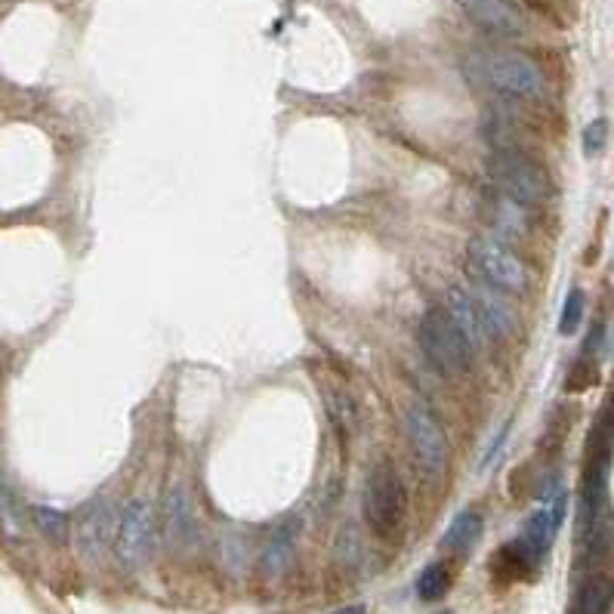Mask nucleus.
I'll return each mask as SVG.
<instances>
[{"label":"nucleus","mask_w":614,"mask_h":614,"mask_svg":"<svg viewBox=\"0 0 614 614\" xmlns=\"http://www.w3.org/2000/svg\"><path fill=\"white\" fill-rule=\"evenodd\" d=\"M466 71L479 87L510 99H540L547 93L537 62L513 50H479L466 59Z\"/></svg>","instance_id":"nucleus-1"},{"label":"nucleus","mask_w":614,"mask_h":614,"mask_svg":"<svg viewBox=\"0 0 614 614\" xmlns=\"http://www.w3.org/2000/svg\"><path fill=\"white\" fill-rule=\"evenodd\" d=\"M361 510H365V522L374 531V537L389 544V540L402 534L408 516V491L389 463L371 469L365 494H361Z\"/></svg>","instance_id":"nucleus-2"},{"label":"nucleus","mask_w":614,"mask_h":614,"mask_svg":"<svg viewBox=\"0 0 614 614\" xmlns=\"http://www.w3.org/2000/svg\"><path fill=\"white\" fill-rule=\"evenodd\" d=\"M420 346L432 368L445 377H463L473 368V343L457 328L448 309H429L420 321Z\"/></svg>","instance_id":"nucleus-3"},{"label":"nucleus","mask_w":614,"mask_h":614,"mask_svg":"<svg viewBox=\"0 0 614 614\" xmlns=\"http://www.w3.org/2000/svg\"><path fill=\"white\" fill-rule=\"evenodd\" d=\"M491 176L500 186V195L519 201L522 207H540L553 195V183H550L547 170L537 161H531L528 155L513 152V149H500L491 158Z\"/></svg>","instance_id":"nucleus-4"},{"label":"nucleus","mask_w":614,"mask_h":614,"mask_svg":"<svg viewBox=\"0 0 614 614\" xmlns=\"http://www.w3.org/2000/svg\"><path fill=\"white\" fill-rule=\"evenodd\" d=\"M466 257L469 272H476L482 284L494 287L500 294H522L528 287V272L507 244L494 238H476L469 241Z\"/></svg>","instance_id":"nucleus-5"},{"label":"nucleus","mask_w":614,"mask_h":614,"mask_svg":"<svg viewBox=\"0 0 614 614\" xmlns=\"http://www.w3.org/2000/svg\"><path fill=\"white\" fill-rule=\"evenodd\" d=\"M155 528H158V519H155V507L146 500V497H136L130 500L121 519H118V531H115V559L121 568H139L146 565L149 556H152V547H155Z\"/></svg>","instance_id":"nucleus-6"},{"label":"nucleus","mask_w":614,"mask_h":614,"mask_svg":"<svg viewBox=\"0 0 614 614\" xmlns=\"http://www.w3.org/2000/svg\"><path fill=\"white\" fill-rule=\"evenodd\" d=\"M405 426H408V439H411L420 469L429 479H439L448 466V445H445L442 423L432 417L426 405H411L405 414Z\"/></svg>","instance_id":"nucleus-7"},{"label":"nucleus","mask_w":614,"mask_h":614,"mask_svg":"<svg viewBox=\"0 0 614 614\" xmlns=\"http://www.w3.org/2000/svg\"><path fill=\"white\" fill-rule=\"evenodd\" d=\"M565 507H568V497H565V491L559 485L540 494V507L534 510V516L528 519L522 537L516 540V544L522 547V553L534 565L544 559L547 550L553 547V540H556V534H559V528L565 522Z\"/></svg>","instance_id":"nucleus-8"},{"label":"nucleus","mask_w":614,"mask_h":614,"mask_svg":"<svg viewBox=\"0 0 614 614\" xmlns=\"http://www.w3.org/2000/svg\"><path fill=\"white\" fill-rule=\"evenodd\" d=\"M115 531H118V519H115L112 503L105 497L93 500L78 519V550L87 559H99L105 547L115 544Z\"/></svg>","instance_id":"nucleus-9"},{"label":"nucleus","mask_w":614,"mask_h":614,"mask_svg":"<svg viewBox=\"0 0 614 614\" xmlns=\"http://www.w3.org/2000/svg\"><path fill=\"white\" fill-rule=\"evenodd\" d=\"M161 531L170 547H189L198 537V525H195V513L192 503L183 485H173L164 497L161 507Z\"/></svg>","instance_id":"nucleus-10"},{"label":"nucleus","mask_w":614,"mask_h":614,"mask_svg":"<svg viewBox=\"0 0 614 614\" xmlns=\"http://www.w3.org/2000/svg\"><path fill=\"white\" fill-rule=\"evenodd\" d=\"M466 16L494 38H519L525 22L510 0H460Z\"/></svg>","instance_id":"nucleus-11"},{"label":"nucleus","mask_w":614,"mask_h":614,"mask_svg":"<svg viewBox=\"0 0 614 614\" xmlns=\"http://www.w3.org/2000/svg\"><path fill=\"white\" fill-rule=\"evenodd\" d=\"M469 300H473V306H476V315L482 321L485 334H491L497 340L513 337L516 318H513L510 306L503 303L500 291H494V287H488V284H476V287H469Z\"/></svg>","instance_id":"nucleus-12"},{"label":"nucleus","mask_w":614,"mask_h":614,"mask_svg":"<svg viewBox=\"0 0 614 614\" xmlns=\"http://www.w3.org/2000/svg\"><path fill=\"white\" fill-rule=\"evenodd\" d=\"M479 537H482V516L473 513V510H466V513H460V516L448 525L442 547L451 550V553L466 556L469 550L479 544Z\"/></svg>","instance_id":"nucleus-13"},{"label":"nucleus","mask_w":614,"mask_h":614,"mask_svg":"<svg viewBox=\"0 0 614 614\" xmlns=\"http://www.w3.org/2000/svg\"><path fill=\"white\" fill-rule=\"evenodd\" d=\"M448 312L457 321V328L466 334V340L473 343V349H479L482 340H485V331H482V321L476 315L473 300H469V291H460V287H454V291L448 294Z\"/></svg>","instance_id":"nucleus-14"},{"label":"nucleus","mask_w":614,"mask_h":614,"mask_svg":"<svg viewBox=\"0 0 614 614\" xmlns=\"http://www.w3.org/2000/svg\"><path fill=\"white\" fill-rule=\"evenodd\" d=\"M494 229L500 235H522L528 232V216H525V207L513 198L503 195L497 204H494Z\"/></svg>","instance_id":"nucleus-15"},{"label":"nucleus","mask_w":614,"mask_h":614,"mask_svg":"<svg viewBox=\"0 0 614 614\" xmlns=\"http://www.w3.org/2000/svg\"><path fill=\"white\" fill-rule=\"evenodd\" d=\"M611 596H614V584L608 577H593V581L581 590V596H577L574 614H605Z\"/></svg>","instance_id":"nucleus-16"},{"label":"nucleus","mask_w":614,"mask_h":614,"mask_svg":"<svg viewBox=\"0 0 614 614\" xmlns=\"http://www.w3.org/2000/svg\"><path fill=\"white\" fill-rule=\"evenodd\" d=\"M291 556H294V531L281 528V531H275V537L269 540V547L263 553V568L269 574H278L287 562H291Z\"/></svg>","instance_id":"nucleus-17"},{"label":"nucleus","mask_w":614,"mask_h":614,"mask_svg":"<svg viewBox=\"0 0 614 614\" xmlns=\"http://www.w3.org/2000/svg\"><path fill=\"white\" fill-rule=\"evenodd\" d=\"M31 522L53 544H65L68 540V516L53 507H31Z\"/></svg>","instance_id":"nucleus-18"},{"label":"nucleus","mask_w":614,"mask_h":614,"mask_svg":"<svg viewBox=\"0 0 614 614\" xmlns=\"http://www.w3.org/2000/svg\"><path fill=\"white\" fill-rule=\"evenodd\" d=\"M451 587V574L445 571V565H429L423 568V574L417 577V593L423 602H439Z\"/></svg>","instance_id":"nucleus-19"},{"label":"nucleus","mask_w":614,"mask_h":614,"mask_svg":"<svg viewBox=\"0 0 614 614\" xmlns=\"http://www.w3.org/2000/svg\"><path fill=\"white\" fill-rule=\"evenodd\" d=\"M584 291L581 287H571V294L565 297V306H562V318H559V334L562 337H571L577 328H581V318H584Z\"/></svg>","instance_id":"nucleus-20"},{"label":"nucleus","mask_w":614,"mask_h":614,"mask_svg":"<svg viewBox=\"0 0 614 614\" xmlns=\"http://www.w3.org/2000/svg\"><path fill=\"white\" fill-rule=\"evenodd\" d=\"M0 528H4L7 537H19V528H22L16 500H13L10 491H4V488H0Z\"/></svg>","instance_id":"nucleus-21"},{"label":"nucleus","mask_w":614,"mask_h":614,"mask_svg":"<svg viewBox=\"0 0 614 614\" xmlns=\"http://www.w3.org/2000/svg\"><path fill=\"white\" fill-rule=\"evenodd\" d=\"M605 136H608V124L599 118V121H593L587 130H584V152L587 155H599L602 149H605Z\"/></svg>","instance_id":"nucleus-22"},{"label":"nucleus","mask_w":614,"mask_h":614,"mask_svg":"<svg viewBox=\"0 0 614 614\" xmlns=\"http://www.w3.org/2000/svg\"><path fill=\"white\" fill-rule=\"evenodd\" d=\"M334 614H365V605H346V608H337Z\"/></svg>","instance_id":"nucleus-23"}]
</instances>
